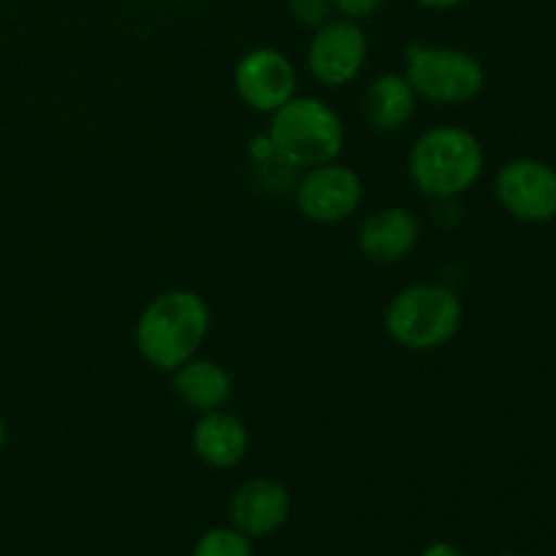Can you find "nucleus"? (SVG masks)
<instances>
[{
	"instance_id": "nucleus-1",
	"label": "nucleus",
	"mask_w": 556,
	"mask_h": 556,
	"mask_svg": "<svg viewBox=\"0 0 556 556\" xmlns=\"http://www.w3.org/2000/svg\"><path fill=\"white\" fill-rule=\"evenodd\" d=\"M212 315L204 299L188 288L161 293L136 320V348L141 358L161 372H174L199 356L210 334Z\"/></svg>"
},
{
	"instance_id": "nucleus-2",
	"label": "nucleus",
	"mask_w": 556,
	"mask_h": 556,
	"mask_svg": "<svg viewBox=\"0 0 556 556\" xmlns=\"http://www.w3.org/2000/svg\"><path fill=\"white\" fill-rule=\"evenodd\" d=\"M483 161V144L472 130L459 125H438L413 141L407 174L429 199L454 201L481 179Z\"/></svg>"
},
{
	"instance_id": "nucleus-3",
	"label": "nucleus",
	"mask_w": 556,
	"mask_h": 556,
	"mask_svg": "<svg viewBox=\"0 0 556 556\" xmlns=\"http://www.w3.org/2000/svg\"><path fill=\"white\" fill-rule=\"evenodd\" d=\"M269 117L266 136L293 168L324 166L337 161L345 147V123L334 106L315 96H293Z\"/></svg>"
},
{
	"instance_id": "nucleus-4",
	"label": "nucleus",
	"mask_w": 556,
	"mask_h": 556,
	"mask_svg": "<svg viewBox=\"0 0 556 556\" xmlns=\"http://www.w3.org/2000/svg\"><path fill=\"white\" fill-rule=\"evenodd\" d=\"M462 299L440 282H416L394 293L383 315L386 334L407 351L427 353L448 345L462 329Z\"/></svg>"
},
{
	"instance_id": "nucleus-5",
	"label": "nucleus",
	"mask_w": 556,
	"mask_h": 556,
	"mask_svg": "<svg viewBox=\"0 0 556 556\" xmlns=\"http://www.w3.org/2000/svg\"><path fill=\"white\" fill-rule=\"evenodd\" d=\"M405 76L416 96L434 106H462L486 87V71L476 54L424 41L405 47Z\"/></svg>"
},
{
	"instance_id": "nucleus-6",
	"label": "nucleus",
	"mask_w": 556,
	"mask_h": 556,
	"mask_svg": "<svg viewBox=\"0 0 556 556\" xmlns=\"http://www.w3.org/2000/svg\"><path fill=\"white\" fill-rule=\"evenodd\" d=\"M299 212L320 226H334L358 212L364 201V179L345 163H324L307 168L293 188Z\"/></svg>"
},
{
	"instance_id": "nucleus-7",
	"label": "nucleus",
	"mask_w": 556,
	"mask_h": 556,
	"mask_svg": "<svg viewBox=\"0 0 556 556\" xmlns=\"http://www.w3.org/2000/svg\"><path fill=\"white\" fill-rule=\"evenodd\" d=\"M369 58V38L353 20L331 16L315 27L307 43V68L324 87H345L364 71Z\"/></svg>"
},
{
	"instance_id": "nucleus-8",
	"label": "nucleus",
	"mask_w": 556,
	"mask_h": 556,
	"mask_svg": "<svg viewBox=\"0 0 556 556\" xmlns=\"http://www.w3.org/2000/svg\"><path fill=\"white\" fill-rule=\"evenodd\" d=\"M494 195L516 220L548 223L556 217V172L535 157H516L494 174Z\"/></svg>"
},
{
	"instance_id": "nucleus-9",
	"label": "nucleus",
	"mask_w": 556,
	"mask_h": 556,
	"mask_svg": "<svg viewBox=\"0 0 556 556\" xmlns=\"http://www.w3.org/2000/svg\"><path fill=\"white\" fill-rule=\"evenodd\" d=\"M296 68L291 58L275 47H255L239 58L233 68V90L239 101L261 114H271L296 96Z\"/></svg>"
},
{
	"instance_id": "nucleus-10",
	"label": "nucleus",
	"mask_w": 556,
	"mask_h": 556,
	"mask_svg": "<svg viewBox=\"0 0 556 556\" xmlns=\"http://www.w3.org/2000/svg\"><path fill=\"white\" fill-rule=\"evenodd\" d=\"M288 516H291V494L275 478H250L228 503L231 527H237L250 541L280 532Z\"/></svg>"
},
{
	"instance_id": "nucleus-11",
	"label": "nucleus",
	"mask_w": 556,
	"mask_h": 556,
	"mask_svg": "<svg viewBox=\"0 0 556 556\" xmlns=\"http://www.w3.org/2000/svg\"><path fill=\"white\" fill-rule=\"evenodd\" d=\"M421 223L405 206L372 212L358 228V250L375 264H400L416 250Z\"/></svg>"
},
{
	"instance_id": "nucleus-12",
	"label": "nucleus",
	"mask_w": 556,
	"mask_h": 556,
	"mask_svg": "<svg viewBox=\"0 0 556 556\" xmlns=\"http://www.w3.org/2000/svg\"><path fill=\"white\" fill-rule=\"evenodd\" d=\"M195 456L212 470H233L250 448V432L239 416L228 410L201 413L190 434Z\"/></svg>"
},
{
	"instance_id": "nucleus-13",
	"label": "nucleus",
	"mask_w": 556,
	"mask_h": 556,
	"mask_svg": "<svg viewBox=\"0 0 556 556\" xmlns=\"http://www.w3.org/2000/svg\"><path fill=\"white\" fill-rule=\"evenodd\" d=\"M418 106V96L405 74H380L369 81L367 92L362 98V114L375 130L380 134H394L402 130L413 119Z\"/></svg>"
},
{
	"instance_id": "nucleus-14",
	"label": "nucleus",
	"mask_w": 556,
	"mask_h": 556,
	"mask_svg": "<svg viewBox=\"0 0 556 556\" xmlns=\"http://www.w3.org/2000/svg\"><path fill=\"white\" fill-rule=\"evenodd\" d=\"M174 391H177L179 402L190 410H220L231 400L233 378L223 364L193 356L182 367L174 369Z\"/></svg>"
},
{
	"instance_id": "nucleus-15",
	"label": "nucleus",
	"mask_w": 556,
	"mask_h": 556,
	"mask_svg": "<svg viewBox=\"0 0 556 556\" xmlns=\"http://www.w3.org/2000/svg\"><path fill=\"white\" fill-rule=\"evenodd\" d=\"M190 556H253V543L237 527H215L195 541Z\"/></svg>"
},
{
	"instance_id": "nucleus-16",
	"label": "nucleus",
	"mask_w": 556,
	"mask_h": 556,
	"mask_svg": "<svg viewBox=\"0 0 556 556\" xmlns=\"http://www.w3.org/2000/svg\"><path fill=\"white\" fill-rule=\"evenodd\" d=\"M288 11L299 25L315 30L334 16V3L331 0H288Z\"/></svg>"
},
{
	"instance_id": "nucleus-17",
	"label": "nucleus",
	"mask_w": 556,
	"mask_h": 556,
	"mask_svg": "<svg viewBox=\"0 0 556 556\" xmlns=\"http://www.w3.org/2000/svg\"><path fill=\"white\" fill-rule=\"evenodd\" d=\"M331 3H334V14H340L342 20L362 22L372 16L386 0H331Z\"/></svg>"
},
{
	"instance_id": "nucleus-18",
	"label": "nucleus",
	"mask_w": 556,
	"mask_h": 556,
	"mask_svg": "<svg viewBox=\"0 0 556 556\" xmlns=\"http://www.w3.org/2000/svg\"><path fill=\"white\" fill-rule=\"evenodd\" d=\"M418 556H465L454 543H445V541H434L429 546H424V552Z\"/></svg>"
},
{
	"instance_id": "nucleus-19",
	"label": "nucleus",
	"mask_w": 556,
	"mask_h": 556,
	"mask_svg": "<svg viewBox=\"0 0 556 556\" xmlns=\"http://www.w3.org/2000/svg\"><path fill=\"white\" fill-rule=\"evenodd\" d=\"M416 3L429 11H451V9H459V5L467 3V0H416Z\"/></svg>"
},
{
	"instance_id": "nucleus-20",
	"label": "nucleus",
	"mask_w": 556,
	"mask_h": 556,
	"mask_svg": "<svg viewBox=\"0 0 556 556\" xmlns=\"http://www.w3.org/2000/svg\"><path fill=\"white\" fill-rule=\"evenodd\" d=\"M3 445H5V421L0 418V451H3Z\"/></svg>"
},
{
	"instance_id": "nucleus-21",
	"label": "nucleus",
	"mask_w": 556,
	"mask_h": 556,
	"mask_svg": "<svg viewBox=\"0 0 556 556\" xmlns=\"http://www.w3.org/2000/svg\"><path fill=\"white\" fill-rule=\"evenodd\" d=\"M497 556H527V554H514V552H508V554H497Z\"/></svg>"
}]
</instances>
